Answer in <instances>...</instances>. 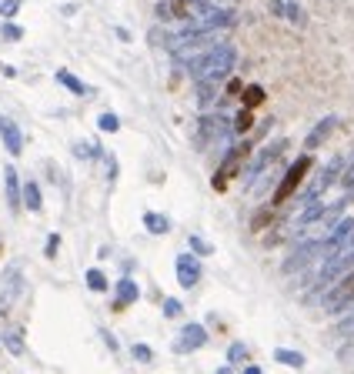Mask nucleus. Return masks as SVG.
<instances>
[{"mask_svg":"<svg viewBox=\"0 0 354 374\" xmlns=\"http://www.w3.org/2000/svg\"><path fill=\"white\" fill-rule=\"evenodd\" d=\"M20 201H24V207H30L34 214H40V211H44V194H40L37 181H27V184L20 187Z\"/></svg>","mask_w":354,"mask_h":374,"instance_id":"14","label":"nucleus"},{"mask_svg":"<svg viewBox=\"0 0 354 374\" xmlns=\"http://www.w3.org/2000/svg\"><path fill=\"white\" fill-rule=\"evenodd\" d=\"M284 148H287V141H274V144H267V148L258 150V157H254V161L247 164V174H244V181H247V184H254V181H258V177L264 174V170H267L271 164H274V161H278V154H281Z\"/></svg>","mask_w":354,"mask_h":374,"instance_id":"7","label":"nucleus"},{"mask_svg":"<svg viewBox=\"0 0 354 374\" xmlns=\"http://www.w3.org/2000/svg\"><path fill=\"white\" fill-rule=\"evenodd\" d=\"M348 177H354V150H351V157H348V168H344V177L341 181H348Z\"/></svg>","mask_w":354,"mask_h":374,"instance_id":"35","label":"nucleus"},{"mask_svg":"<svg viewBox=\"0 0 354 374\" xmlns=\"http://www.w3.org/2000/svg\"><path fill=\"white\" fill-rule=\"evenodd\" d=\"M321 244H324V258L354 247V217H341L335 224V231H331L328 238H321Z\"/></svg>","mask_w":354,"mask_h":374,"instance_id":"6","label":"nucleus"},{"mask_svg":"<svg viewBox=\"0 0 354 374\" xmlns=\"http://www.w3.org/2000/svg\"><path fill=\"white\" fill-rule=\"evenodd\" d=\"M207 344V331L201 324H184V331L177 337V344H174V351L177 355H187V351H197V348H204Z\"/></svg>","mask_w":354,"mask_h":374,"instance_id":"10","label":"nucleus"},{"mask_svg":"<svg viewBox=\"0 0 354 374\" xmlns=\"http://www.w3.org/2000/svg\"><path fill=\"white\" fill-rule=\"evenodd\" d=\"M284 17L291 20V24H298V27H304V14H301L298 0H284Z\"/></svg>","mask_w":354,"mask_h":374,"instance_id":"23","label":"nucleus"},{"mask_svg":"<svg viewBox=\"0 0 354 374\" xmlns=\"http://www.w3.org/2000/svg\"><path fill=\"white\" fill-rule=\"evenodd\" d=\"M324 261V244L321 241H301L291 254H287V261H284V274H294L301 267H308L311 261Z\"/></svg>","mask_w":354,"mask_h":374,"instance_id":"5","label":"nucleus"},{"mask_svg":"<svg viewBox=\"0 0 354 374\" xmlns=\"http://www.w3.org/2000/svg\"><path fill=\"white\" fill-rule=\"evenodd\" d=\"M57 247H60V234H51V238H47V247H44V254H47V258H54Z\"/></svg>","mask_w":354,"mask_h":374,"instance_id":"31","label":"nucleus"},{"mask_svg":"<svg viewBox=\"0 0 354 374\" xmlns=\"http://www.w3.org/2000/svg\"><path fill=\"white\" fill-rule=\"evenodd\" d=\"M207 3H211V7H227L231 0H207Z\"/></svg>","mask_w":354,"mask_h":374,"instance_id":"37","label":"nucleus"},{"mask_svg":"<svg viewBox=\"0 0 354 374\" xmlns=\"http://www.w3.org/2000/svg\"><path fill=\"white\" fill-rule=\"evenodd\" d=\"M97 127L104 134H114L121 127V117H117V114H100V117H97Z\"/></svg>","mask_w":354,"mask_h":374,"instance_id":"25","label":"nucleus"},{"mask_svg":"<svg viewBox=\"0 0 354 374\" xmlns=\"http://www.w3.org/2000/svg\"><path fill=\"white\" fill-rule=\"evenodd\" d=\"M311 164H315V161H311V154H301L298 161L284 170V177H281L278 190H274V201H271V207H278V204H284V201H291V197H294V190H298L301 181L308 177Z\"/></svg>","mask_w":354,"mask_h":374,"instance_id":"2","label":"nucleus"},{"mask_svg":"<svg viewBox=\"0 0 354 374\" xmlns=\"http://www.w3.org/2000/svg\"><path fill=\"white\" fill-rule=\"evenodd\" d=\"M3 184H7V204H10V214H20V181H17V170L7 168L3 170Z\"/></svg>","mask_w":354,"mask_h":374,"instance_id":"13","label":"nucleus"},{"mask_svg":"<svg viewBox=\"0 0 354 374\" xmlns=\"http://www.w3.org/2000/svg\"><path fill=\"white\" fill-rule=\"evenodd\" d=\"M0 34H3V40H20V37H24V27H17V24H10V20H7V24L0 27Z\"/></svg>","mask_w":354,"mask_h":374,"instance_id":"27","label":"nucleus"},{"mask_svg":"<svg viewBox=\"0 0 354 374\" xmlns=\"http://www.w3.org/2000/svg\"><path fill=\"white\" fill-rule=\"evenodd\" d=\"M244 357H247V348H244L241 341H234V344L227 348V361H231V364H238V361H244Z\"/></svg>","mask_w":354,"mask_h":374,"instance_id":"26","label":"nucleus"},{"mask_svg":"<svg viewBox=\"0 0 354 374\" xmlns=\"http://www.w3.org/2000/svg\"><path fill=\"white\" fill-rule=\"evenodd\" d=\"M131 351H134V357H137V361H150V357H154V351H150L148 344H134Z\"/></svg>","mask_w":354,"mask_h":374,"instance_id":"30","label":"nucleus"},{"mask_svg":"<svg viewBox=\"0 0 354 374\" xmlns=\"http://www.w3.org/2000/svg\"><path fill=\"white\" fill-rule=\"evenodd\" d=\"M244 374H261V368H258V364H247V368H244Z\"/></svg>","mask_w":354,"mask_h":374,"instance_id":"36","label":"nucleus"},{"mask_svg":"<svg viewBox=\"0 0 354 374\" xmlns=\"http://www.w3.org/2000/svg\"><path fill=\"white\" fill-rule=\"evenodd\" d=\"M247 161V144H234V148L224 154V161H221V168L214 170V177H211V187L221 194V190H227V184L241 174V164Z\"/></svg>","mask_w":354,"mask_h":374,"instance_id":"3","label":"nucleus"},{"mask_svg":"<svg viewBox=\"0 0 354 374\" xmlns=\"http://www.w3.org/2000/svg\"><path fill=\"white\" fill-rule=\"evenodd\" d=\"M174 267H177V284L181 287H194L201 280V258H194L191 251L187 254H177Z\"/></svg>","mask_w":354,"mask_h":374,"instance_id":"8","label":"nucleus"},{"mask_svg":"<svg viewBox=\"0 0 354 374\" xmlns=\"http://www.w3.org/2000/svg\"><path fill=\"white\" fill-rule=\"evenodd\" d=\"M234 64H238V51H234L231 44H221V47H214L211 54L201 57L197 64H191L187 74L194 77V84H218L221 77H227L234 71Z\"/></svg>","mask_w":354,"mask_h":374,"instance_id":"1","label":"nucleus"},{"mask_svg":"<svg viewBox=\"0 0 354 374\" xmlns=\"http://www.w3.org/2000/svg\"><path fill=\"white\" fill-rule=\"evenodd\" d=\"M3 348H7V351H10V355H24V351H27V348H24V331H20V328H10V331H7V335H3Z\"/></svg>","mask_w":354,"mask_h":374,"instance_id":"19","label":"nucleus"},{"mask_svg":"<svg viewBox=\"0 0 354 374\" xmlns=\"http://www.w3.org/2000/svg\"><path fill=\"white\" fill-rule=\"evenodd\" d=\"M351 304H354V271L351 274H344V278L328 291V298H324V311H328V314H341V311H348Z\"/></svg>","mask_w":354,"mask_h":374,"instance_id":"4","label":"nucleus"},{"mask_svg":"<svg viewBox=\"0 0 354 374\" xmlns=\"http://www.w3.org/2000/svg\"><path fill=\"white\" fill-rule=\"evenodd\" d=\"M335 127H337V117H335V114H328L324 121H317V124H315V131L304 137V148H308V150L321 148V144H324V141L331 137V131H335Z\"/></svg>","mask_w":354,"mask_h":374,"instance_id":"12","label":"nucleus"},{"mask_svg":"<svg viewBox=\"0 0 354 374\" xmlns=\"http://www.w3.org/2000/svg\"><path fill=\"white\" fill-rule=\"evenodd\" d=\"M271 217H274V207H264V211H258V217L251 221V227H254V231H261V227L267 224Z\"/></svg>","mask_w":354,"mask_h":374,"instance_id":"28","label":"nucleus"},{"mask_svg":"<svg viewBox=\"0 0 354 374\" xmlns=\"http://www.w3.org/2000/svg\"><path fill=\"white\" fill-rule=\"evenodd\" d=\"M144 227H148L150 234L161 238V234H168L170 231V221L164 217V214H157V211H148V214H144Z\"/></svg>","mask_w":354,"mask_h":374,"instance_id":"17","label":"nucleus"},{"mask_svg":"<svg viewBox=\"0 0 354 374\" xmlns=\"http://www.w3.org/2000/svg\"><path fill=\"white\" fill-rule=\"evenodd\" d=\"M57 84H64V87H67V91L71 93H77V97H84V93H91V87H87V84H84V80H80V77L77 74H71V71H67V67H60V71H57Z\"/></svg>","mask_w":354,"mask_h":374,"instance_id":"16","label":"nucleus"},{"mask_svg":"<svg viewBox=\"0 0 354 374\" xmlns=\"http://www.w3.org/2000/svg\"><path fill=\"white\" fill-rule=\"evenodd\" d=\"M187 244H191V254H194V258H207V254L214 251V247H211L204 238H197V234H191V241Z\"/></svg>","mask_w":354,"mask_h":374,"instance_id":"24","label":"nucleus"},{"mask_svg":"<svg viewBox=\"0 0 354 374\" xmlns=\"http://www.w3.org/2000/svg\"><path fill=\"white\" fill-rule=\"evenodd\" d=\"M251 124H254V114L251 111H238V117H234V124H231V127H234V137H244V134L251 131Z\"/></svg>","mask_w":354,"mask_h":374,"instance_id":"22","label":"nucleus"},{"mask_svg":"<svg viewBox=\"0 0 354 374\" xmlns=\"http://www.w3.org/2000/svg\"><path fill=\"white\" fill-rule=\"evenodd\" d=\"M164 314H168V318H177V314H181V301L164 298Z\"/></svg>","mask_w":354,"mask_h":374,"instance_id":"29","label":"nucleus"},{"mask_svg":"<svg viewBox=\"0 0 354 374\" xmlns=\"http://www.w3.org/2000/svg\"><path fill=\"white\" fill-rule=\"evenodd\" d=\"M344 201H354V177L344 181Z\"/></svg>","mask_w":354,"mask_h":374,"instance_id":"34","label":"nucleus"},{"mask_svg":"<svg viewBox=\"0 0 354 374\" xmlns=\"http://www.w3.org/2000/svg\"><path fill=\"white\" fill-rule=\"evenodd\" d=\"M114 308H117V311H124V308H127V304H134V301L141 298V287H137V280L134 278H121L117 280V284H114Z\"/></svg>","mask_w":354,"mask_h":374,"instance_id":"11","label":"nucleus"},{"mask_svg":"<svg viewBox=\"0 0 354 374\" xmlns=\"http://www.w3.org/2000/svg\"><path fill=\"white\" fill-rule=\"evenodd\" d=\"M241 97H244V111H254V107H261L264 100H267L264 87H258V84H247Z\"/></svg>","mask_w":354,"mask_h":374,"instance_id":"18","label":"nucleus"},{"mask_svg":"<svg viewBox=\"0 0 354 374\" xmlns=\"http://www.w3.org/2000/svg\"><path fill=\"white\" fill-rule=\"evenodd\" d=\"M218 374H231V368H221V371H218Z\"/></svg>","mask_w":354,"mask_h":374,"instance_id":"38","label":"nucleus"},{"mask_svg":"<svg viewBox=\"0 0 354 374\" xmlns=\"http://www.w3.org/2000/svg\"><path fill=\"white\" fill-rule=\"evenodd\" d=\"M0 141H3V148H7L10 157H20V154H24V134H20L17 124H14L10 117H3V114H0Z\"/></svg>","mask_w":354,"mask_h":374,"instance_id":"9","label":"nucleus"},{"mask_svg":"<svg viewBox=\"0 0 354 374\" xmlns=\"http://www.w3.org/2000/svg\"><path fill=\"white\" fill-rule=\"evenodd\" d=\"M337 335H344V337L354 335V314H348V318H344L341 324H337Z\"/></svg>","mask_w":354,"mask_h":374,"instance_id":"32","label":"nucleus"},{"mask_svg":"<svg viewBox=\"0 0 354 374\" xmlns=\"http://www.w3.org/2000/svg\"><path fill=\"white\" fill-rule=\"evenodd\" d=\"M87 287H91L94 294H104V291L111 287V284H107V274H104L100 267H91V271H87Z\"/></svg>","mask_w":354,"mask_h":374,"instance_id":"21","label":"nucleus"},{"mask_svg":"<svg viewBox=\"0 0 354 374\" xmlns=\"http://www.w3.org/2000/svg\"><path fill=\"white\" fill-rule=\"evenodd\" d=\"M274 361L278 364H287V368H304V355L301 351H291V348H278L274 351Z\"/></svg>","mask_w":354,"mask_h":374,"instance_id":"20","label":"nucleus"},{"mask_svg":"<svg viewBox=\"0 0 354 374\" xmlns=\"http://www.w3.org/2000/svg\"><path fill=\"white\" fill-rule=\"evenodd\" d=\"M17 10H20L17 0H7V3H0V14H3V17H14Z\"/></svg>","mask_w":354,"mask_h":374,"instance_id":"33","label":"nucleus"},{"mask_svg":"<svg viewBox=\"0 0 354 374\" xmlns=\"http://www.w3.org/2000/svg\"><path fill=\"white\" fill-rule=\"evenodd\" d=\"M17 294H20V271L17 267H10V271H7V280H0V304L7 308Z\"/></svg>","mask_w":354,"mask_h":374,"instance_id":"15","label":"nucleus"}]
</instances>
